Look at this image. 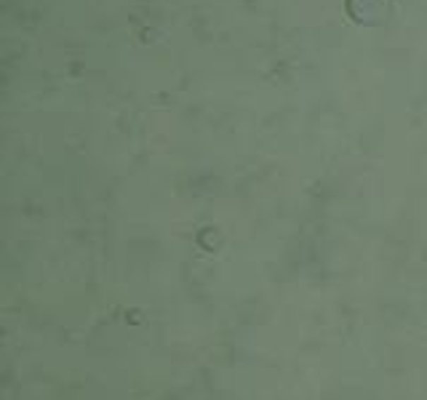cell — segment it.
Masks as SVG:
<instances>
[{
	"instance_id": "obj_1",
	"label": "cell",
	"mask_w": 427,
	"mask_h": 400,
	"mask_svg": "<svg viewBox=\"0 0 427 400\" xmlns=\"http://www.w3.org/2000/svg\"><path fill=\"white\" fill-rule=\"evenodd\" d=\"M353 19L355 22H363V25H377L382 19H387V0H363L361 8H355Z\"/></svg>"
}]
</instances>
